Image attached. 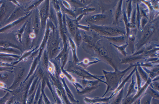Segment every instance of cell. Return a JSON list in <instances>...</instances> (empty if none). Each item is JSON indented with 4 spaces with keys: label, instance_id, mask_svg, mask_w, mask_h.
I'll return each mask as SVG.
<instances>
[{
    "label": "cell",
    "instance_id": "1",
    "mask_svg": "<svg viewBox=\"0 0 159 104\" xmlns=\"http://www.w3.org/2000/svg\"><path fill=\"white\" fill-rule=\"evenodd\" d=\"M87 51L96 58L101 61L102 60L114 70L118 69L117 66L120 64L121 59L119 58L117 52L111 46L104 44L102 40L99 39L94 46Z\"/></svg>",
    "mask_w": 159,
    "mask_h": 104
},
{
    "label": "cell",
    "instance_id": "2",
    "mask_svg": "<svg viewBox=\"0 0 159 104\" xmlns=\"http://www.w3.org/2000/svg\"><path fill=\"white\" fill-rule=\"evenodd\" d=\"M138 66V63L130 65L127 68L124 70L119 69L115 70L114 72L108 71L103 70V72L105 78L107 88L105 92L102 97H104L109 92L113 91L117 88L122 82V79L126 73L132 68Z\"/></svg>",
    "mask_w": 159,
    "mask_h": 104
},
{
    "label": "cell",
    "instance_id": "3",
    "mask_svg": "<svg viewBox=\"0 0 159 104\" xmlns=\"http://www.w3.org/2000/svg\"><path fill=\"white\" fill-rule=\"evenodd\" d=\"M66 70L68 72L74 74L80 80L95 79L98 80L100 82H102L106 85V84L105 81L102 80L104 78V76L95 75L91 74L86 69L78 66L73 62L70 61L67 70Z\"/></svg>",
    "mask_w": 159,
    "mask_h": 104
},
{
    "label": "cell",
    "instance_id": "4",
    "mask_svg": "<svg viewBox=\"0 0 159 104\" xmlns=\"http://www.w3.org/2000/svg\"><path fill=\"white\" fill-rule=\"evenodd\" d=\"M102 37H112L126 35V32L118 28L104 25L91 24L90 27Z\"/></svg>",
    "mask_w": 159,
    "mask_h": 104
},
{
    "label": "cell",
    "instance_id": "5",
    "mask_svg": "<svg viewBox=\"0 0 159 104\" xmlns=\"http://www.w3.org/2000/svg\"><path fill=\"white\" fill-rule=\"evenodd\" d=\"M61 72V71H55L54 74H51L48 72L50 83L55 88H57L60 91L62 94V99L65 104H77L71 103L67 97L63 83L60 79L59 75Z\"/></svg>",
    "mask_w": 159,
    "mask_h": 104
},
{
    "label": "cell",
    "instance_id": "6",
    "mask_svg": "<svg viewBox=\"0 0 159 104\" xmlns=\"http://www.w3.org/2000/svg\"><path fill=\"white\" fill-rule=\"evenodd\" d=\"M148 24V23H147ZM144 31L142 37L138 42L135 45L136 47V51L142 48L147 43L149 40L155 33L156 28L153 24L146 25L143 30Z\"/></svg>",
    "mask_w": 159,
    "mask_h": 104
},
{
    "label": "cell",
    "instance_id": "7",
    "mask_svg": "<svg viewBox=\"0 0 159 104\" xmlns=\"http://www.w3.org/2000/svg\"><path fill=\"white\" fill-rule=\"evenodd\" d=\"M81 84L83 88L81 90L76 91L78 95H80L91 94L100 86V81L98 80H91L87 79L81 80Z\"/></svg>",
    "mask_w": 159,
    "mask_h": 104
},
{
    "label": "cell",
    "instance_id": "8",
    "mask_svg": "<svg viewBox=\"0 0 159 104\" xmlns=\"http://www.w3.org/2000/svg\"><path fill=\"white\" fill-rule=\"evenodd\" d=\"M15 8H12L10 2L3 3L0 6V24L5 23Z\"/></svg>",
    "mask_w": 159,
    "mask_h": 104
},
{
    "label": "cell",
    "instance_id": "9",
    "mask_svg": "<svg viewBox=\"0 0 159 104\" xmlns=\"http://www.w3.org/2000/svg\"><path fill=\"white\" fill-rule=\"evenodd\" d=\"M30 14V13H29L27 15L24 16L20 19L8 24L5 25L3 27L0 29V33L10 32L13 30L19 27L22 24H24L26 22V20L29 16Z\"/></svg>",
    "mask_w": 159,
    "mask_h": 104
},
{
    "label": "cell",
    "instance_id": "10",
    "mask_svg": "<svg viewBox=\"0 0 159 104\" xmlns=\"http://www.w3.org/2000/svg\"><path fill=\"white\" fill-rule=\"evenodd\" d=\"M24 11L20 6H18L15 8L10 16L5 22V25L14 22L24 16Z\"/></svg>",
    "mask_w": 159,
    "mask_h": 104
},
{
    "label": "cell",
    "instance_id": "11",
    "mask_svg": "<svg viewBox=\"0 0 159 104\" xmlns=\"http://www.w3.org/2000/svg\"><path fill=\"white\" fill-rule=\"evenodd\" d=\"M59 50V44L57 40H54L50 42L47 50L50 61L56 57Z\"/></svg>",
    "mask_w": 159,
    "mask_h": 104
},
{
    "label": "cell",
    "instance_id": "12",
    "mask_svg": "<svg viewBox=\"0 0 159 104\" xmlns=\"http://www.w3.org/2000/svg\"><path fill=\"white\" fill-rule=\"evenodd\" d=\"M25 72V69L24 68L21 69L18 72L17 75L14 77L12 84L9 88L8 90H14L21 86L22 83V80L24 78Z\"/></svg>",
    "mask_w": 159,
    "mask_h": 104
},
{
    "label": "cell",
    "instance_id": "13",
    "mask_svg": "<svg viewBox=\"0 0 159 104\" xmlns=\"http://www.w3.org/2000/svg\"><path fill=\"white\" fill-rule=\"evenodd\" d=\"M59 76L60 79L62 83H63L67 97H68L69 101L71 103L78 104L79 101L75 99L73 94L72 92L70 90L68 86H67V83L65 82V76L62 71L60 73V74H59Z\"/></svg>",
    "mask_w": 159,
    "mask_h": 104
},
{
    "label": "cell",
    "instance_id": "14",
    "mask_svg": "<svg viewBox=\"0 0 159 104\" xmlns=\"http://www.w3.org/2000/svg\"><path fill=\"white\" fill-rule=\"evenodd\" d=\"M108 18L107 14L102 13L91 16L87 20V21L91 24L97 25L99 22H105Z\"/></svg>",
    "mask_w": 159,
    "mask_h": 104
},
{
    "label": "cell",
    "instance_id": "15",
    "mask_svg": "<svg viewBox=\"0 0 159 104\" xmlns=\"http://www.w3.org/2000/svg\"><path fill=\"white\" fill-rule=\"evenodd\" d=\"M20 56L0 53V62L12 64L20 58Z\"/></svg>",
    "mask_w": 159,
    "mask_h": 104
},
{
    "label": "cell",
    "instance_id": "16",
    "mask_svg": "<svg viewBox=\"0 0 159 104\" xmlns=\"http://www.w3.org/2000/svg\"><path fill=\"white\" fill-rule=\"evenodd\" d=\"M144 58L145 57L142 54L137 55H134L132 54V55L121 59L120 64H129L130 65L134 64H136L135 63L137 61L144 59Z\"/></svg>",
    "mask_w": 159,
    "mask_h": 104
},
{
    "label": "cell",
    "instance_id": "17",
    "mask_svg": "<svg viewBox=\"0 0 159 104\" xmlns=\"http://www.w3.org/2000/svg\"><path fill=\"white\" fill-rule=\"evenodd\" d=\"M137 66H136L135 67L134 69L131 71L130 74L127 76V77L122 81V82H121V83L119 85L117 88L112 92V94L109 96L111 99L113 98L121 90L123 87H124L125 85L128 82V81L132 77V75H133L134 73H135L136 68H137Z\"/></svg>",
    "mask_w": 159,
    "mask_h": 104
},
{
    "label": "cell",
    "instance_id": "18",
    "mask_svg": "<svg viewBox=\"0 0 159 104\" xmlns=\"http://www.w3.org/2000/svg\"><path fill=\"white\" fill-rule=\"evenodd\" d=\"M110 97H95L94 98H91L85 97L84 98V101L87 104H94L97 103H104L108 104V102L110 100Z\"/></svg>",
    "mask_w": 159,
    "mask_h": 104
},
{
    "label": "cell",
    "instance_id": "19",
    "mask_svg": "<svg viewBox=\"0 0 159 104\" xmlns=\"http://www.w3.org/2000/svg\"><path fill=\"white\" fill-rule=\"evenodd\" d=\"M49 11V3L46 2L41 8L40 11L41 24L43 27H44L46 25V20L48 17Z\"/></svg>",
    "mask_w": 159,
    "mask_h": 104
},
{
    "label": "cell",
    "instance_id": "20",
    "mask_svg": "<svg viewBox=\"0 0 159 104\" xmlns=\"http://www.w3.org/2000/svg\"><path fill=\"white\" fill-rule=\"evenodd\" d=\"M39 61L38 57L37 56L34 60L31 66V67H30L28 74L26 78L23 81L22 84L24 83L26 81L28 80L30 77L32 76L34 73L35 72L36 70V69L37 68V67H38V65Z\"/></svg>",
    "mask_w": 159,
    "mask_h": 104
},
{
    "label": "cell",
    "instance_id": "21",
    "mask_svg": "<svg viewBox=\"0 0 159 104\" xmlns=\"http://www.w3.org/2000/svg\"><path fill=\"white\" fill-rule=\"evenodd\" d=\"M109 42L116 43H124L126 41L127 37L126 35L116 36L112 37H102Z\"/></svg>",
    "mask_w": 159,
    "mask_h": 104
},
{
    "label": "cell",
    "instance_id": "22",
    "mask_svg": "<svg viewBox=\"0 0 159 104\" xmlns=\"http://www.w3.org/2000/svg\"><path fill=\"white\" fill-rule=\"evenodd\" d=\"M12 73L7 71H4L0 72V82L4 83L7 85V82H10L12 80L14 79V77L11 74Z\"/></svg>",
    "mask_w": 159,
    "mask_h": 104
},
{
    "label": "cell",
    "instance_id": "23",
    "mask_svg": "<svg viewBox=\"0 0 159 104\" xmlns=\"http://www.w3.org/2000/svg\"><path fill=\"white\" fill-rule=\"evenodd\" d=\"M132 81L128 87V93L126 96V98H127L131 95H135L137 92V88L136 86V81L135 80L134 75H132Z\"/></svg>",
    "mask_w": 159,
    "mask_h": 104
},
{
    "label": "cell",
    "instance_id": "24",
    "mask_svg": "<svg viewBox=\"0 0 159 104\" xmlns=\"http://www.w3.org/2000/svg\"><path fill=\"white\" fill-rule=\"evenodd\" d=\"M100 61V60L99 59H98L96 58L95 60L91 62L88 59L85 58L82 62H78L76 63V64L81 67L83 68V69H86L88 67L91 66V65L97 63Z\"/></svg>",
    "mask_w": 159,
    "mask_h": 104
},
{
    "label": "cell",
    "instance_id": "25",
    "mask_svg": "<svg viewBox=\"0 0 159 104\" xmlns=\"http://www.w3.org/2000/svg\"><path fill=\"white\" fill-rule=\"evenodd\" d=\"M21 52L18 49L14 48H5L0 47V53L6 54L15 55L19 56L21 54Z\"/></svg>",
    "mask_w": 159,
    "mask_h": 104
},
{
    "label": "cell",
    "instance_id": "26",
    "mask_svg": "<svg viewBox=\"0 0 159 104\" xmlns=\"http://www.w3.org/2000/svg\"><path fill=\"white\" fill-rule=\"evenodd\" d=\"M123 1H119L115 13V21L114 24L118 23L119 19L122 16V7Z\"/></svg>",
    "mask_w": 159,
    "mask_h": 104
},
{
    "label": "cell",
    "instance_id": "27",
    "mask_svg": "<svg viewBox=\"0 0 159 104\" xmlns=\"http://www.w3.org/2000/svg\"><path fill=\"white\" fill-rule=\"evenodd\" d=\"M124 87L116 95L114 99L109 104H122L124 99Z\"/></svg>",
    "mask_w": 159,
    "mask_h": 104
},
{
    "label": "cell",
    "instance_id": "28",
    "mask_svg": "<svg viewBox=\"0 0 159 104\" xmlns=\"http://www.w3.org/2000/svg\"><path fill=\"white\" fill-rule=\"evenodd\" d=\"M137 66V70L141 77L142 82L145 83L148 80L149 78V76L141 66L139 65Z\"/></svg>",
    "mask_w": 159,
    "mask_h": 104
},
{
    "label": "cell",
    "instance_id": "29",
    "mask_svg": "<svg viewBox=\"0 0 159 104\" xmlns=\"http://www.w3.org/2000/svg\"><path fill=\"white\" fill-rule=\"evenodd\" d=\"M46 86V82L43 79L41 81V91L43 96L44 101L45 104H52V102L49 99L45 92V89Z\"/></svg>",
    "mask_w": 159,
    "mask_h": 104
},
{
    "label": "cell",
    "instance_id": "30",
    "mask_svg": "<svg viewBox=\"0 0 159 104\" xmlns=\"http://www.w3.org/2000/svg\"><path fill=\"white\" fill-rule=\"evenodd\" d=\"M70 45L71 50L72 51L73 57V62L75 63L78 62L79 60L78 59L76 53V47L75 43L71 38L69 39Z\"/></svg>",
    "mask_w": 159,
    "mask_h": 104
},
{
    "label": "cell",
    "instance_id": "31",
    "mask_svg": "<svg viewBox=\"0 0 159 104\" xmlns=\"http://www.w3.org/2000/svg\"><path fill=\"white\" fill-rule=\"evenodd\" d=\"M0 47L5 48H12L18 49L22 52V49L19 46L11 42L5 41H0Z\"/></svg>",
    "mask_w": 159,
    "mask_h": 104
},
{
    "label": "cell",
    "instance_id": "32",
    "mask_svg": "<svg viewBox=\"0 0 159 104\" xmlns=\"http://www.w3.org/2000/svg\"><path fill=\"white\" fill-rule=\"evenodd\" d=\"M111 44L112 46L117 49V50L120 52V53H121L124 56L126 57L127 56L128 53L126 51V49L128 46V42H127L125 44H123L119 46L115 45V44L113 43H111Z\"/></svg>",
    "mask_w": 159,
    "mask_h": 104
},
{
    "label": "cell",
    "instance_id": "33",
    "mask_svg": "<svg viewBox=\"0 0 159 104\" xmlns=\"http://www.w3.org/2000/svg\"><path fill=\"white\" fill-rule=\"evenodd\" d=\"M27 22H26L23 24V26L18 31L16 34V37L18 41L21 43H22V38L24 34L25 29H26Z\"/></svg>",
    "mask_w": 159,
    "mask_h": 104
},
{
    "label": "cell",
    "instance_id": "34",
    "mask_svg": "<svg viewBox=\"0 0 159 104\" xmlns=\"http://www.w3.org/2000/svg\"><path fill=\"white\" fill-rule=\"evenodd\" d=\"M146 93L148 94L152 98L159 100V93L158 92L156 91L149 85L147 88Z\"/></svg>",
    "mask_w": 159,
    "mask_h": 104
},
{
    "label": "cell",
    "instance_id": "35",
    "mask_svg": "<svg viewBox=\"0 0 159 104\" xmlns=\"http://www.w3.org/2000/svg\"><path fill=\"white\" fill-rule=\"evenodd\" d=\"M128 38L129 41V43H128V46H129V49L132 54H133L135 51L134 43L135 40V37L133 34H130L127 38Z\"/></svg>",
    "mask_w": 159,
    "mask_h": 104
},
{
    "label": "cell",
    "instance_id": "36",
    "mask_svg": "<svg viewBox=\"0 0 159 104\" xmlns=\"http://www.w3.org/2000/svg\"><path fill=\"white\" fill-rule=\"evenodd\" d=\"M35 49H33L32 50H29V51L25 52V53H23V54L22 55V56L20 57L18 60L12 63L11 64L13 66H14L15 65H17V64L21 62V61L24 60L26 59V58H27V57H29L31 55V54H32L33 52L35 50Z\"/></svg>",
    "mask_w": 159,
    "mask_h": 104
},
{
    "label": "cell",
    "instance_id": "37",
    "mask_svg": "<svg viewBox=\"0 0 159 104\" xmlns=\"http://www.w3.org/2000/svg\"><path fill=\"white\" fill-rule=\"evenodd\" d=\"M60 69L62 72L64 74L65 77H66V78L68 80L72 85H73L75 84L77 82L76 79L73 77L71 74H69L68 72L66 71V70H65L64 68H61Z\"/></svg>",
    "mask_w": 159,
    "mask_h": 104
},
{
    "label": "cell",
    "instance_id": "38",
    "mask_svg": "<svg viewBox=\"0 0 159 104\" xmlns=\"http://www.w3.org/2000/svg\"><path fill=\"white\" fill-rule=\"evenodd\" d=\"M68 26L71 34L73 37H75L76 32V24L73 21L70 20L68 22Z\"/></svg>",
    "mask_w": 159,
    "mask_h": 104
},
{
    "label": "cell",
    "instance_id": "39",
    "mask_svg": "<svg viewBox=\"0 0 159 104\" xmlns=\"http://www.w3.org/2000/svg\"><path fill=\"white\" fill-rule=\"evenodd\" d=\"M50 62L47 50H45L44 53L43 64L44 67L46 70H47L48 68V67Z\"/></svg>",
    "mask_w": 159,
    "mask_h": 104
},
{
    "label": "cell",
    "instance_id": "40",
    "mask_svg": "<svg viewBox=\"0 0 159 104\" xmlns=\"http://www.w3.org/2000/svg\"><path fill=\"white\" fill-rule=\"evenodd\" d=\"M143 69H144L147 74H148V76L150 78V79L151 80H153L154 79L156 78V77L159 76V73H155L151 71L150 70L147 68L144 67H142Z\"/></svg>",
    "mask_w": 159,
    "mask_h": 104
},
{
    "label": "cell",
    "instance_id": "41",
    "mask_svg": "<svg viewBox=\"0 0 159 104\" xmlns=\"http://www.w3.org/2000/svg\"><path fill=\"white\" fill-rule=\"evenodd\" d=\"M128 4H127V13L126 14L127 18L128 21L130 22L131 20V15H132V1H128Z\"/></svg>",
    "mask_w": 159,
    "mask_h": 104
},
{
    "label": "cell",
    "instance_id": "42",
    "mask_svg": "<svg viewBox=\"0 0 159 104\" xmlns=\"http://www.w3.org/2000/svg\"><path fill=\"white\" fill-rule=\"evenodd\" d=\"M152 99V97L145 92L141 98L140 104H151Z\"/></svg>",
    "mask_w": 159,
    "mask_h": 104
},
{
    "label": "cell",
    "instance_id": "43",
    "mask_svg": "<svg viewBox=\"0 0 159 104\" xmlns=\"http://www.w3.org/2000/svg\"><path fill=\"white\" fill-rule=\"evenodd\" d=\"M137 5V8H136V26H137L138 29H139L140 27V22L141 18V16L140 14V8L138 4H136Z\"/></svg>",
    "mask_w": 159,
    "mask_h": 104
},
{
    "label": "cell",
    "instance_id": "44",
    "mask_svg": "<svg viewBox=\"0 0 159 104\" xmlns=\"http://www.w3.org/2000/svg\"><path fill=\"white\" fill-rule=\"evenodd\" d=\"M123 20H124L125 22V24L126 27V36L127 38L130 34V30H129V29H128V28H127V24H128V22H129V21H128V18H127L126 13L124 10V11H123Z\"/></svg>",
    "mask_w": 159,
    "mask_h": 104
},
{
    "label": "cell",
    "instance_id": "45",
    "mask_svg": "<svg viewBox=\"0 0 159 104\" xmlns=\"http://www.w3.org/2000/svg\"><path fill=\"white\" fill-rule=\"evenodd\" d=\"M40 28V24L38 17L36 16L34 23V29L35 35L38 34Z\"/></svg>",
    "mask_w": 159,
    "mask_h": 104
},
{
    "label": "cell",
    "instance_id": "46",
    "mask_svg": "<svg viewBox=\"0 0 159 104\" xmlns=\"http://www.w3.org/2000/svg\"><path fill=\"white\" fill-rule=\"evenodd\" d=\"M149 86L156 91L159 92V82L158 81H152Z\"/></svg>",
    "mask_w": 159,
    "mask_h": 104
},
{
    "label": "cell",
    "instance_id": "47",
    "mask_svg": "<svg viewBox=\"0 0 159 104\" xmlns=\"http://www.w3.org/2000/svg\"><path fill=\"white\" fill-rule=\"evenodd\" d=\"M14 67L0 66V72L4 71H7L13 73Z\"/></svg>",
    "mask_w": 159,
    "mask_h": 104
},
{
    "label": "cell",
    "instance_id": "48",
    "mask_svg": "<svg viewBox=\"0 0 159 104\" xmlns=\"http://www.w3.org/2000/svg\"><path fill=\"white\" fill-rule=\"evenodd\" d=\"M148 18H145L144 17H142L140 20V26H141L142 29V30H143L144 28L148 23Z\"/></svg>",
    "mask_w": 159,
    "mask_h": 104
},
{
    "label": "cell",
    "instance_id": "49",
    "mask_svg": "<svg viewBox=\"0 0 159 104\" xmlns=\"http://www.w3.org/2000/svg\"><path fill=\"white\" fill-rule=\"evenodd\" d=\"M136 8L133 11V14L132 15H131L132 17H131V20L130 22H132V23L136 25Z\"/></svg>",
    "mask_w": 159,
    "mask_h": 104
},
{
    "label": "cell",
    "instance_id": "50",
    "mask_svg": "<svg viewBox=\"0 0 159 104\" xmlns=\"http://www.w3.org/2000/svg\"><path fill=\"white\" fill-rule=\"evenodd\" d=\"M75 37V39H76L77 45L78 46H79L82 39V35L80 32H76Z\"/></svg>",
    "mask_w": 159,
    "mask_h": 104
},
{
    "label": "cell",
    "instance_id": "51",
    "mask_svg": "<svg viewBox=\"0 0 159 104\" xmlns=\"http://www.w3.org/2000/svg\"><path fill=\"white\" fill-rule=\"evenodd\" d=\"M137 26L136 25L132 23L131 22H128L127 24V28L129 30L130 29H136Z\"/></svg>",
    "mask_w": 159,
    "mask_h": 104
},
{
    "label": "cell",
    "instance_id": "52",
    "mask_svg": "<svg viewBox=\"0 0 159 104\" xmlns=\"http://www.w3.org/2000/svg\"><path fill=\"white\" fill-rule=\"evenodd\" d=\"M151 104H159V100L152 98Z\"/></svg>",
    "mask_w": 159,
    "mask_h": 104
},
{
    "label": "cell",
    "instance_id": "53",
    "mask_svg": "<svg viewBox=\"0 0 159 104\" xmlns=\"http://www.w3.org/2000/svg\"><path fill=\"white\" fill-rule=\"evenodd\" d=\"M94 104H106L104 103H95Z\"/></svg>",
    "mask_w": 159,
    "mask_h": 104
},
{
    "label": "cell",
    "instance_id": "54",
    "mask_svg": "<svg viewBox=\"0 0 159 104\" xmlns=\"http://www.w3.org/2000/svg\"><path fill=\"white\" fill-rule=\"evenodd\" d=\"M1 5H0V6H1Z\"/></svg>",
    "mask_w": 159,
    "mask_h": 104
}]
</instances>
